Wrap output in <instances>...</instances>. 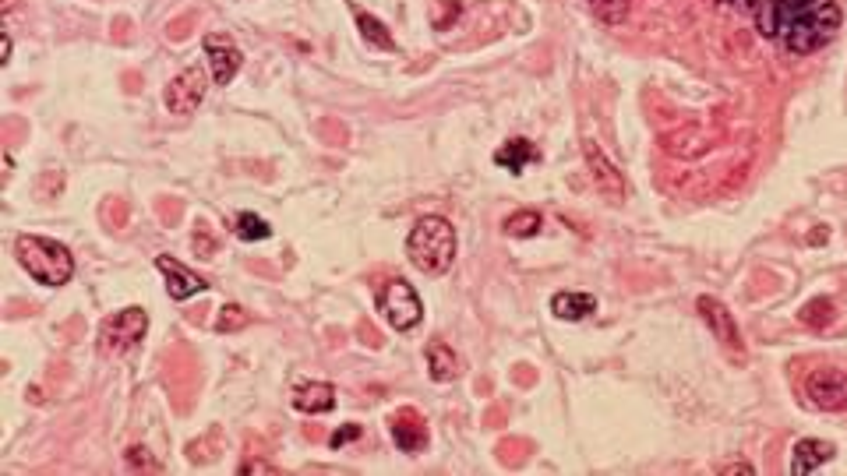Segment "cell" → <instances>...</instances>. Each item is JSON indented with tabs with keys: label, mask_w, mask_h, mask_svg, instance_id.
Returning a JSON list of instances; mask_svg holds the SVG:
<instances>
[{
	"label": "cell",
	"mask_w": 847,
	"mask_h": 476,
	"mask_svg": "<svg viewBox=\"0 0 847 476\" xmlns=\"http://www.w3.org/2000/svg\"><path fill=\"white\" fill-rule=\"evenodd\" d=\"M149 332V314L145 307H124V311L110 314L99 325V353L103 357H124V353L138 350V343Z\"/></svg>",
	"instance_id": "cell-4"
},
{
	"label": "cell",
	"mask_w": 847,
	"mask_h": 476,
	"mask_svg": "<svg viewBox=\"0 0 847 476\" xmlns=\"http://www.w3.org/2000/svg\"><path fill=\"white\" fill-rule=\"evenodd\" d=\"M406 258L424 276H445L452 268V261H456V230H452L449 219L442 216L417 219L410 237H406Z\"/></svg>",
	"instance_id": "cell-1"
},
{
	"label": "cell",
	"mask_w": 847,
	"mask_h": 476,
	"mask_svg": "<svg viewBox=\"0 0 847 476\" xmlns=\"http://www.w3.org/2000/svg\"><path fill=\"white\" fill-rule=\"evenodd\" d=\"M696 311H699V318L706 321V328H710L713 339H717L720 346H728V350H742V332H738V325H735V314L720 304L717 297H699Z\"/></svg>",
	"instance_id": "cell-10"
},
{
	"label": "cell",
	"mask_w": 847,
	"mask_h": 476,
	"mask_svg": "<svg viewBox=\"0 0 847 476\" xmlns=\"http://www.w3.org/2000/svg\"><path fill=\"white\" fill-rule=\"evenodd\" d=\"M833 452H837V448H833L830 441L802 438V441L795 445V452H791V473H798V476L816 473V469L823 466V462L833 459Z\"/></svg>",
	"instance_id": "cell-13"
},
{
	"label": "cell",
	"mask_w": 847,
	"mask_h": 476,
	"mask_svg": "<svg viewBox=\"0 0 847 476\" xmlns=\"http://www.w3.org/2000/svg\"><path fill=\"white\" fill-rule=\"evenodd\" d=\"M378 314L385 318V325L396 328V332H410L424 318V304H420L417 290H413L406 279H389V283L378 290Z\"/></svg>",
	"instance_id": "cell-5"
},
{
	"label": "cell",
	"mask_w": 847,
	"mask_h": 476,
	"mask_svg": "<svg viewBox=\"0 0 847 476\" xmlns=\"http://www.w3.org/2000/svg\"><path fill=\"white\" fill-rule=\"evenodd\" d=\"M819 0H773V8H777V18H780V32L788 29L798 15H805L809 8H816Z\"/></svg>",
	"instance_id": "cell-24"
},
{
	"label": "cell",
	"mask_w": 847,
	"mask_h": 476,
	"mask_svg": "<svg viewBox=\"0 0 847 476\" xmlns=\"http://www.w3.org/2000/svg\"><path fill=\"white\" fill-rule=\"evenodd\" d=\"M798 318H802L809 328H826L833 318H837V311H833V300L830 297H816V300H809V304L802 307V314H798Z\"/></svg>",
	"instance_id": "cell-21"
},
{
	"label": "cell",
	"mask_w": 847,
	"mask_h": 476,
	"mask_svg": "<svg viewBox=\"0 0 847 476\" xmlns=\"http://www.w3.org/2000/svg\"><path fill=\"white\" fill-rule=\"evenodd\" d=\"M205 92H209V78H205V67L191 64L184 67L177 78H173L170 85H166L163 92V103L170 113H180V117H188V113H195L198 106H202Z\"/></svg>",
	"instance_id": "cell-6"
},
{
	"label": "cell",
	"mask_w": 847,
	"mask_h": 476,
	"mask_svg": "<svg viewBox=\"0 0 847 476\" xmlns=\"http://www.w3.org/2000/svg\"><path fill=\"white\" fill-rule=\"evenodd\" d=\"M293 406H297L300 413H311V417L332 413V406H336V385H329V381L300 385L297 392H293Z\"/></svg>",
	"instance_id": "cell-14"
},
{
	"label": "cell",
	"mask_w": 847,
	"mask_h": 476,
	"mask_svg": "<svg viewBox=\"0 0 847 476\" xmlns=\"http://www.w3.org/2000/svg\"><path fill=\"white\" fill-rule=\"evenodd\" d=\"M586 8L593 11V18H600L604 25H622L629 18V0H586Z\"/></svg>",
	"instance_id": "cell-19"
},
{
	"label": "cell",
	"mask_w": 847,
	"mask_h": 476,
	"mask_svg": "<svg viewBox=\"0 0 847 476\" xmlns=\"http://www.w3.org/2000/svg\"><path fill=\"white\" fill-rule=\"evenodd\" d=\"M15 258L39 286H64L71 276H75V258H71V251L50 237L22 233V237L15 240Z\"/></svg>",
	"instance_id": "cell-2"
},
{
	"label": "cell",
	"mask_w": 847,
	"mask_h": 476,
	"mask_svg": "<svg viewBox=\"0 0 847 476\" xmlns=\"http://www.w3.org/2000/svg\"><path fill=\"white\" fill-rule=\"evenodd\" d=\"M505 233H509V237H519V240L537 237L540 233V212L523 209V212H516V216H509L505 219Z\"/></svg>",
	"instance_id": "cell-22"
},
{
	"label": "cell",
	"mask_w": 847,
	"mask_h": 476,
	"mask_svg": "<svg viewBox=\"0 0 847 476\" xmlns=\"http://www.w3.org/2000/svg\"><path fill=\"white\" fill-rule=\"evenodd\" d=\"M128 469H145V473H159V462L156 459H149V452H145V448H128Z\"/></svg>",
	"instance_id": "cell-25"
},
{
	"label": "cell",
	"mask_w": 847,
	"mask_h": 476,
	"mask_svg": "<svg viewBox=\"0 0 847 476\" xmlns=\"http://www.w3.org/2000/svg\"><path fill=\"white\" fill-rule=\"evenodd\" d=\"M428 371L435 381H452L459 374V357L452 353V346L431 343L428 346Z\"/></svg>",
	"instance_id": "cell-17"
},
{
	"label": "cell",
	"mask_w": 847,
	"mask_h": 476,
	"mask_svg": "<svg viewBox=\"0 0 847 476\" xmlns=\"http://www.w3.org/2000/svg\"><path fill=\"white\" fill-rule=\"evenodd\" d=\"M724 4L735 11H745V15H756V8H759V0H724Z\"/></svg>",
	"instance_id": "cell-28"
},
{
	"label": "cell",
	"mask_w": 847,
	"mask_h": 476,
	"mask_svg": "<svg viewBox=\"0 0 847 476\" xmlns=\"http://www.w3.org/2000/svg\"><path fill=\"white\" fill-rule=\"evenodd\" d=\"M233 233H237L244 244H255V240L272 237V226L265 223L262 216H255V212H240V216L233 219Z\"/></svg>",
	"instance_id": "cell-18"
},
{
	"label": "cell",
	"mask_w": 847,
	"mask_h": 476,
	"mask_svg": "<svg viewBox=\"0 0 847 476\" xmlns=\"http://www.w3.org/2000/svg\"><path fill=\"white\" fill-rule=\"evenodd\" d=\"M597 311V297L593 293H579V290H562L551 297V314L558 321H583Z\"/></svg>",
	"instance_id": "cell-15"
},
{
	"label": "cell",
	"mask_w": 847,
	"mask_h": 476,
	"mask_svg": "<svg viewBox=\"0 0 847 476\" xmlns=\"http://www.w3.org/2000/svg\"><path fill=\"white\" fill-rule=\"evenodd\" d=\"M357 25H360V36L368 39L371 46H378V50H396V39L389 36V29H385L375 15H357Z\"/></svg>",
	"instance_id": "cell-20"
},
{
	"label": "cell",
	"mask_w": 847,
	"mask_h": 476,
	"mask_svg": "<svg viewBox=\"0 0 847 476\" xmlns=\"http://www.w3.org/2000/svg\"><path fill=\"white\" fill-rule=\"evenodd\" d=\"M583 156H586V166H590L593 187H597V191L604 194L608 201H622L625 198V177H622V170L611 163L608 152L600 149L593 138H586V142H583Z\"/></svg>",
	"instance_id": "cell-8"
},
{
	"label": "cell",
	"mask_w": 847,
	"mask_h": 476,
	"mask_svg": "<svg viewBox=\"0 0 847 476\" xmlns=\"http://www.w3.org/2000/svg\"><path fill=\"white\" fill-rule=\"evenodd\" d=\"M357 438H360V427H357V424H346L343 431L332 434L329 445H332V448H343V445H350V441H357Z\"/></svg>",
	"instance_id": "cell-27"
},
{
	"label": "cell",
	"mask_w": 847,
	"mask_h": 476,
	"mask_svg": "<svg viewBox=\"0 0 847 476\" xmlns=\"http://www.w3.org/2000/svg\"><path fill=\"white\" fill-rule=\"evenodd\" d=\"M805 399L823 413L847 410V374L837 367H816L805 378Z\"/></svg>",
	"instance_id": "cell-7"
},
{
	"label": "cell",
	"mask_w": 847,
	"mask_h": 476,
	"mask_svg": "<svg viewBox=\"0 0 847 476\" xmlns=\"http://www.w3.org/2000/svg\"><path fill=\"white\" fill-rule=\"evenodd\" d=\"M533 159H540V152L533 149L526 138H512V142H505L502 149L495 152V163L502 166V170H509L512 177H519V173L526 170V163H533Z\"/></svg>",
	"instance_id": "cell-16"
},
{
	"label": "cell",
	"mask_w": 847,
	"mask_h": 476,
	"mask_svg": "<svg viewBox=\"0 0 847 476\" xmlns=\"http://www.w3.org/2000/svg\"><path fill=\"white\" fill-rule=\"evenodd\" d=\"M156 268L163 272L166 293H170V300H177V304H180V300H191V297H198V293L209 290V283H205L202 276H195L191 268L180 265L177 258H166V254H159V258H156Z\"/></svg>",
	"instance_id": "cell-11"
},
{
	"label": "cell",
	"mask_w": 847,
	"mask_h": 476,
	"mask_svg": "<svg viewBox=\"0 0 847 476\" xmlns=\"http://www.w3.org/2000/svg\"><path fill=\"white\" fill-rule=\"evenodd\" d=\"M840 22H844L840 4L823 0V4H816V8H809L805 15H798L788 29L780 32V43H784L788 53L805 57V53H816V50H823L826 43H833L840 32Z\"/></svg>",
	"instance_id": "cell-3"
},
{
	"label": "cell",
	"mask_w": 847,
	"mask_h": 476,
	"mask_svg": "<svg viewBox=\"0 0 847 476\" xmlns=\"http://www.w3.org/2000/svg\"><path fill=\"white\" fill-rule=\"evenodd\" d=\"M251 325V314L244 311L240 304H226L219 307V318H216V332H240V328Z\"/></svg>",
	"instance_id": "cell-23"
},
{
	"label": "cell",
	"mask_w": 847,
	"mask_h": 476,
	"mask_svg": "<svg viewBox=\"0 0 847 476\" xmlns=\"http://www.w3.org/2000/svg\"><path fill=\"white\" fill-rule=\"evenodd\" d=\"M8 60H11V36L4 32V57H0V64H8Z\"/></svg>",
	"instance_id": "cell-29"
},
{
	"label": "cell",
	"mask_w": 847,
	"mask_h": 476,
	"mask_svg": "<svg viewBox=\"0 0 847 476\" xmlns=\"http://www.w3.org/2000/svg\"><path fill=\"white\" fill-rule=\"evenodd\" d=\"M202 50H205V60H209V71L216 78V85H230L237 78L240 64H244V53L240 46L233 43L230 36H219V32H209L202 39Z\"/></svg>",
	"instance_id": "cell-9"
},
{
	"label": "cell",
	"mask_w": 847,
	"mask_h": 476,
	"mask_svg": "<svg viewBox=\"0 0 847 476\" xmlns=\"http://www.w3.org/2000/svg\"><path fill=\"white\" fill-rule=\"evenodd\" d=\"M240 476H251V473H265V476H272V473H279L276 466H272V462H265V459H244L240 462V469H237Z\"/></svg>",
	"instance_id": "cell-26"
},
{
	"label": "cell",
	"mask_w": 847,
	"mask_h": 476,
	"mask_svg": "<svg viewBox=\"0 0 847 476\" xmlns=\"http://www.w3.org/2000/svg\"><path fill=\"white\" fill-rule=\"evenodd\" d=\"M389 431H392L396 448L406 455L424 452V445H428V424H424L413 410H399L396 417L389 420Z\"/></svg>",
	"instance_id": "cell-12"
}]
</instances>
